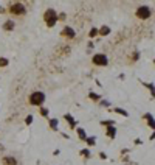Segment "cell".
<instances>
[{"instance_id": "obj_1", "label": "cell", "mask_w": 155, "mask_h": 165, "mask_svg": "<svg viewBox=\"0 0 155 165\" xmlns=\"http://www.w3.org/2000/svg\"><path fill=\"white\" fill-rule=\"evenodd\" d=\"M43 19H45V24L51 28V27L56 25V22H58V14H56V11H54L53 8H50L45 11V14H43Z\"/></svg>"}, {"instance_id": "obj_2", "label": "cell", "mask_w": 155, "mask_h": 165, "mask_svg": "<svg viewBox=\"0 0 155 165\" xmlns=\"http://www.w3.org/2000/svg\"><path fill=\"white\" fill-rule=\"evenodd\" d=\"M43 101H45V93L43 92H33L30 95V103L33 106H41Z\"/></svg>"}, {"instance_id": "obj_3", "label": "cell", "mask_w": 155, "mask_h": 165, "mask_svg": "<svg viewBox=\"0 0 155 165\" xmlns=\"http://www.w3.org/2000/svg\"><path fill=\"white\" fill-rule=\"evenodd\" d=\"M25 6L22 3H13L9 6V13L11 14H16V16H22V14H25Z\"/></svg>"}, {"instance_id": "obj_4", "label": "cell", "mask_w": 155, "mask_h": 165, "mask_svg": "<svg viewBox=\"0 0 155 165\" xmlns=\"http://www.w3.org/2000/svg\"><path fill=\"white\" fill-rule=\"evenodd\" d=\"M137 17H140V19H149L151 17V9H149L147 6H140L137 9Z\"/></svg>"}, {"instance_id": "obj_5", "label": "cell", "mask_w": 155, "mask_h": 165, "mask_svg": "<svg viewBox=\"0 0 155 165\" xmlns=\"http://www.w3.org/2000/svg\"><path fill=\"white\" fill-rule=\"evenodd\" d=\"M93 62H95L96 65H107V56L106 55H102V53H98L93 56Z\"/></svg>"}, {"instance_id": "obj_6", "label": "cell", "mask_w": 155, "mask_h": 165, "mask_svg": "<svg viewBox=\"0 0 155 165\" xmlns=\"http://www.w3.org/2000/svg\"><path fill=\"white\" fill-rule=\"evenodd\" d=\"M62 34H64V36H67V37H70V39H73L76 33H75V30L71 28V27H65V28L62 30Z\"/></svg>"}, {"instance_id": "obj_7", "label": "cell", "mask_w": 155, "mask_h": 165, "mask_svg": "<svg viewBox=\"0 0 155 165\" xmlns=\"http://www.w3.org/2000/svg\"><path fill=\"white\" fill-rule=\"evenodd\" d=\"M5 164H6V165H16L17 161H16L14 157H11V156H6V157H5Z\"/></svg>"}, {"instance_id": "obj_8", "label": "cell", "mask_w": 155, "mask_h": 165, "mask_svg": "<svg viewBox=\"0 0 155 165\" xmlns=\"http://www.w3.org/2000/svg\"><path fill=\"white\" fill-rule=\"evenodd\" d=\"M98 33H99V34H102V36H107L110 33V28H109V27H101V28L98 30Z\"/></svg>"}, {"instance_id": "obj_9", "label": "cell", "mask_w": 155, "mask_h": 165, "mask_svg": "<svg viewBox=\"0 0 155 165\" xmlns=\"http://www.w3.org/2000/svg\"><path fill=\"white\" fill-rule=\"evenodd\" d=\"M65 120H68V123H70V126H71V128H75V126H76V120H75L73 117H71L70 114H67V115H65Z\"/></svg>"}, {"instance_id": "obj_10", "label": "cell", "mask_w": 155, "mask_h": 165, "mask_svg": "<svg viewBox=\"0 0 155 165\" xmlns=\"http://www.w3.org/2000/svg\"><path fill=\"white\" fill-rule=\"evenodd\" d=\"M3 28H5V30H6V31H9V30H13V28H14V22H13V20H8V22H6V24H5V25H3Z\"/></svg>"}, {"instance_id": "obj_11", "label": "cell", "mask_w": 155, "mask_h": 165, "mask_svg": "<svg viewBox=\"0 0 155 165\" xmlns=\"http://www.w3.org/2000/svg\"><path fill=\"white\" fill-rule=\"evenodd\" d=\"M50 128L54 129V131L58 129V120H56V118H51V120H50Z\"/></svg>"}, {"instance_id": "obj_12", "label": "cell", "mask_w": 155, "mask_h": 165, "mask_svg": "<svg viewBox=\"0 0 155 165\" xmlns=\"http://www.w3.org/2000/svg\"><path fill=\"white\" fill-rule=\"evenodd\" d=\"M115 133H116V131H115L113 126H109V128H107V136H109V137H112V139H113V137H115Z\"/></svg>"}, {"instance_id": "obj_13", "label": "cell", "mask_w": 155, "mask_h": 165, "mask_svg": "<svg viewBox=\"0 0 155 165\" xmlns=\"http://www.w3.org/2000/svg\"><path fill=\"white\" fill-rule=\"evenodd\" d=\"M78 134H79V139H82V140H85V139H87V136H85V131L82 129V128H78Z\"/></svg>"}, {"instance_id": "obj_14", "label": "cell", "mask_w": 155, "mask_h": 165, "mask_svg": "<svg viewBox=\"0 0 155 165\" xmlns=\"http://www.w3.org/2000/svg\"><path fill=\"white\" fill-rule=\"evenodd\" d=\"M144 118H147V122H149V125H151V128H154V117H152V115L151 114H146Z\"/></svg>"}, {"instance_id": "obj_15", "label": "cell", "mask_w": 155, "mask_h": 165, "mask_svg": "<svg viewBox=\"0 0 155 165\" xmlns=\"http://www.w3.org/2000/svg\"><path fill=\"white\" fill-rule=\"evenodd\" d=\"M5 65H8V59L6 58H0V67H5Z\"/></svg>"}, {"instance_id": "obj_16", "label": "cell", "mask_w": 155, "mask_h": 165, "mask_svg": "<svg viewBox=\"0 0 155 165\" xmlns=\"http://www.w3.org/2000/svg\"><path fill=\"white\" fill-rule=\"evenodd\" d=\"M85 142H87L88 145H95V137H87Z\"/></svg>"}, {"instance_id": "obj_17", "label": "cell", "mask_w": 155, "mask_h": 165, "mask_svg": "<svg viewBox=\"0 0 155 165\" xmlns=\"http://www.w3.org/2000/svg\"><path fill=\"white\" fill-rule=\"evenodd\" d=\"M115 112H118V114H121V115H124V117H127V112L124 111V109H119V108H116V109H115Z\"/></svg>"}, {"instance_id": "obj_18", "label": "cell", "mask_w": 155, "mask_h": 165, "mask_svg": "<svg viewBox=\"0 0 155 165\" xmlns=\"http://www.w3.org/2000/svg\"><path fill=\"white\" fill-rule=\"evenodd\" d=\"M90 98H92V100H99V95H96V93L95 92H90Z\"/></svg>"}, {"instance_id": "obj_19", "label": "cell", "mask_w": 155, "mask_h": 165, "mask_svg": "<svg viewBox=\"0 0 155 165\" xmlns=\"http://www.w3.org/2000/svg\"><path fill=\"white\" fill-rule=\"evenodd\" d=\"M25 123H26V125H31V123H33V115H28V117H26Z\"/></svg>"}, {"instance_id": "obj_20", "label": "cell", "mask_w": 155, "mask_h": 165, "mask_svg": "<svg viewBox=\"0 0 155 165\" xmlns=\"http://www.w3.org/2000/svg\"><path fill=\"white\" fill-rule=\"evenodd\" d=\"M98 34V30L96 28H92V31H90V37H95Z\"/></svg>"}, {"instance_id": "obj_21", "label": "cell", "mask_w": 155, "mask_h": 165, "mask_svg": "<svg viewBox=\"0 0 155 165\" xmlns=\"http://www.w3.org/2000/svg\"><path fill=\"white\" fill-rule=\"evenodd\" d=\"M81 154H82V156H87V157H88V156H90V151H88V150H82V151H81Z\"/></svg>"}, {"instance_id": "obj_22", "label": "cell", "mask_w": 155, "mask_h": 165, "mask_svg": "<svg viewBox=\"0 0 155 165\" xmlns=\"http://www.w3.org/2000/svg\"><path fill=\"white\" fill-rule=\"evenodd\" d=\"M41 114H42V115H47V114H48V111H47V109H45V108H43V109H42V111H41Z\"/></svg>"}, {"instance_id": "obj_23", "label": "cell", "mask_w": 155, "mask_h": 165, "mask_svg": "<svg viewBox=\"0 0 155 165\" xmlns=\"http://www.w3.org/2000/svg\"><path fill=\"white\" fill-rule=\"evenodd\" d=\"M0 13H3V8L2 6H0Z\"/></svg>"}]
</instances>
